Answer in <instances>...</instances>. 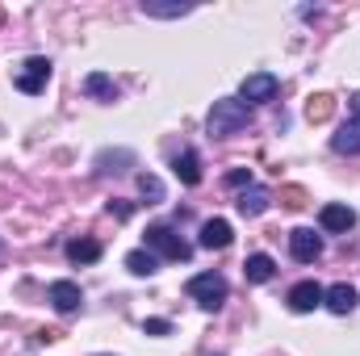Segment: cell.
<instances>
[{
	"label": "cell",
	"mask_w": 360,
	"mask_h": 356,
	"mask_svg": "<svg viewBox=\"0 0 360 356\" xmlns=\"http://www.w3.org/2000/svg\"><path fill=\"white\" fill-rule=\"evenodd\" d=\"M248 122H252V105H243L239 96L214 101V109H210V117H205V126H210L214 139H231V134H239Z\"/></svg>",
	"instance_id": "1"
},
{
	"label": "cell",
	"mask_w": 360,
	"mask_h": 356,
	"mask_svg": "<svg viewBox=\"0 0 360 356\" xmlns=\"http://www.w3.org/2000/svg\"><path fill=\"white\" fill-rule=\"evenodd\" d=\"M188 298H193L201 310H218V306L226 302V276H218V272H197V276H188Z\"/></svg>",
	"instance_id": "2"
},
{
	"label": "cell",
	"mask_w": 360,
	"mask_h": 356,
	"mask_svg": "<svg viewBox=\"0 0 360 356\" xmlns=\"http://www.w3.org/2000/svg\"><path fill=\"white\" fill-rule=\"evenodd\" d=\"M147 252H155V256H164V260H188V256H193V248L180 239L172 227H164V222L147 227Z\"/></svg>",
	"instance_id": "3"
},
{
	"label": "cell",
	"mask_w": 360,
	"mask_h": 356,
	"mask_svg": "<svg viewBox=\"0 0 360 356\" xmlns=\"http://www.w3.org/2000/svg\"><path fill=\"white\" fill-rule=\"evenodd\" d=\"M46 80H51V59H42V55H30L17 68V76H13V84L21 92H30V96H38V92L46 89Z\"/></svg>",
	"instance_id": "4"
},
{
	"label": "cell",
	"mask_w": 360,
	"mask_h": 356,
	"mask_svg": "<svg viewBox=\"0 0 360 356\" xmlns=\"http://www.w3.org/2000/svg\"><path fill=\"white\" fill-rule=\"evenodd\" d=\"M281 92V80L272 76V72H252V76H243V84H239V101L243 105H256V101H272Z\"/></svg>",
	"instance_id": "5"
},
{
	"label": "cell",
	"mask_w": 360,
	"mask_h": 356,
	"mask_svg": "<svg viewBox=\"0 0 360 356\" xmlns=\"http://www.w3.org/2000/svg\"><path fill=\"white\" fill-rule=\"evenodd\" d=\"M289 252H293V260L314 265V260L323 256V239H319L310 227H297V231H289Z\"/></svg>",
	"instance_id": "6"
},
{
	"label": "cell",
	"mask_w": 360,
	"mask_h": 356,
	"mask_svg": "<svg viewBox=\"0 0 360 356\" xmlns=\"http://www.w3.org/2000/svg\"><path fill=\"white\" fill-rule=\"evenodd\" d=\"M46 298H51V306H55L59 314H72V310H80V302H84V293H80L76 281H55V285L46 289Z\"/></svg>",
	"instance_id": "7"
},
{
	"label": "cell",
	"mask_w": 360,
	"mask_h": 356,
	"mask_svg": "<svg viewBox=\"0 0 360 356\" xmlns=\"http://www.w3.org/2000/svg\"><path fill=\"white\" fill-rule=\"evenodd\" d=\"M323 285H314V281H302V285H293L289 289V310L293 314H310L314 306H323Z\"/></svg>",
	"instance_id": "8"
},
{
	"label": "cell",
	"mask_w": 360,
	"mask_h": 356,
	"mask_svg": "<svg viewBox=\"0 0 360 356\" xmlns=\"http://www.w3.org/2000/svg\"><path fill=\"white\" fill-rule=\"evenodd\" d=\"M231 239H235V231H231L226 218L201 222V248H205V252H222V248H231Z\"/></svg>",
	"instance_id": "9"
},
{
	"label": "cell",
	"mask_w": 360,
	"mask_h": 356,
	"mask_svg": "<svg viewBox=\"0 0 360 356\" xmlns=\"http://www.w3.org/2000/svg\"><path fill=\"white\" fill-rule=\"evenodd\" d=\"M269 201H272V193L264 189V184H248V189L239 193V201H235V205H239V214H243V218H260V214L269 210Z\"/></svg>",
	"instance_id": "10"
},
{
	"label": "cell",
	"mask_w": 360,
	"mask_h": 356,
	"mask_svg": "<svg viewBox=\"0 0 360 356\" xmlns=\"http://www.w3.org/2000/svg\"><path fill=\"white\" fill-rule=\"evenodd\" d=\"M319 227H323V231H352V227H356V210H352V205H323Z\"/></svg>",
	"instance_id": "11"
},
{
	"label": "cell",
	"mask_w": 360,
	"mask_h": 356,
	"mask_svg": "<svg viewBox=\"0 0 360 356\" xmlns=\"http://www.w3.org/2000/svg\"><path fill=\"white\" fill-rule=\"evenodd\" d=\"M323 306H327L331 314H352V310H356V289L340 281V285H331V289L323 293Z\"/></svg>",
	"instance_id": "12"
},
{
	"label": "cell",
	"mask_w": 360,
	"mask_h": 356,
	"mask_svg": "<svg viewBox=\"0 0 360 356\" xmlns=\"http://www.w3.org/2000/svg\"><path fill=\"white\" fill-rule=\"evenodd\" d=\"M331 147H335L340 155H360V113H352V117L340 126V134L331 139Z\"/></svg>",
	"instance_id": "13"
},
{
	"label": "cell",
	"mask_w": 360,
	"mask_h": 356,
	"mask_svg": "<svg viewBox=\"0 0 360 356\" xmlns=\"http://www.w3.org/2000/svg\"><path fill=\"white\" fill-rule=\"evenodd\" d=\"M172 172H176L180 184H201V160H197V151H184L172 160Z\"/></svg>",
	"instance_id": "14"
},
{
	"label": "cell",
	"mask_w": 360,
	"mask_h": 356,
	"mask_svg": "<svg viewBox=\"0 0 360 356\" xmlns=\"http://www.w3.org/2000/svg\"><path fill=\"white\" fill-rule=\"evenodd\" d=\"M272 272H276V265H272V256H264V252L248 256V265H243V276H248L252 285H264V281H272Z\"/></svg>",
	"instance_id": "15"
},
{
	"label": "cell",
	"mask_w": 360,
	"mask_h": 356,
	"mask_svg": "<svg viewBox=\"0 0 360 356\" xmlns=\"http://www.w3.org/2000/svg\"><path fill=\"white\" fill-rule=\"evenodd\" d=\"M331 113H335V96H331V92H314V96L306 101V122L319 126V122H327Z\"/></svg>",
	"instance_id": "16"
},
{
	"label": "cell",
	"mask_w": 360,
	"mask_h": 356,
	"mask_svg": "<svg viewBox=\"0 0 360 356\" xmlns=\"http://www.w3.org/2000/svg\"><path fill=\"white\" fill-rule=\"evenodd\" d=\"M126 164H134L130 151H101L96 155V172L101 177H117V172H126Z\"/></svg>",
	"instance_id": "17"
},
{
	"label": "cell",
	"mask_w": 360,
	"mask_h": 356,
	"mask_svg": "<svg viewBox=\"0 0 360 356\" xmlns=\"http://www.w3.org/2000/svg\"><path fill=\"white\" fill-rule=\"evenodd\" d=\"M68 260H72V265H92V260H101V243H96V239H72V243H68Z\"/></svg>",
	"instance_id": "18"
},
{
	"label": "cell",
	"mask_w": 360,
	"mask_h": 356,
	"mask_svg": "<svg viewBox=\"0 0 360 356\" xmlns=\"http://www.w3.org/2000/svg\"><path fill=\"white\" fill-rule=\"evenodd\" d=\"M126 268H130L134 276H151V272L160 268V256H155V252H147V248H139V252H130V256H126Z\"/></svg>",
	"instance_id": "19"
},
{
	"label": "cell",
	"mask_w": 360,
	"mask_h": 356,
	"mask_svg": "<svg viewBox=\"0 0 360 356\" xmlns=\"http://www.w3.org/2000/svg\"><path fill=\"white\" fill-rule=\"evenodd\" d=\"M84 92H89V96H101V101H113V96H117V84H113L105 72H92L89 80H84Z\"/></svg>",
	"instance_id": "20"
},
{
	"label": "cell",
	"mask_w": 360,
	"mask_h": 356,
	"mask_svg": "<svg viewBox=\"0 0 360 356\" xmlns=\"http://www.w3.org/2000/svg\"><path fill=\"white\" fill-rule=\"evenodd\" d=\"M143 13L147 17H184V13H193V4H155V0H143Z\"/></svg>",
	"instance_id": "21"
},
{
	"label": "cell",
	"mask_w": 360,
	"mask_h": 356,
	"mask_svg": "<svg viewBox=\"0 0 360 356\" xmlns=\"http://www.w3.org/2000/svg\"><path fill=\"white\" fill-rule=\"evenodd\" d=\"M306 201H310V197H306L302 184H285V189H281V205H285V210H302Z\"/></svg>",
	"instance_id": "22"
},
{
	"label": "cell",
	"mask_w": 360,
	"mask_h": 356,
	"mask_svg": "<svg viewBox=\"0 0 360 356\" xmlns=\"http://www.w3.org/2000/svg\"><path fill=\"white\" fill-rule=\"evenodd\" d=\"M139 193H143V197H151L147 205L164 201V184H160V177H147V172H143V177H139Z\"/></svg>",
	"instance_id": "23"
},
{
	"label": "cell",
	"mask_w": 360,
	"mask_h": 356,
	"mask_svg": "<svg viewBox=\"0 0 360 356\" xmlns=\"http://www.w3.org/2000/svg\"><path fill=\"white\" fill-rule=\"evenodd\" d=\"M143 331H147V336H168V331H172V323H168V319H147V323H143Z\"/></svg>",
	"instance_id": "24"
},
{
	"label": "cell",
	"mask_w": 360,
	"mask_h": 356,
	"mask_svg": "<svg viewBox=\"0 0 360 356\" xmlns=\"http://www.w3.org/2000/svg\"><path fill=\"white\" fill-rule=\"evenodd\" d=\"M226 184H231V189H248V184H252V172H248V168H235V172L226 177Z\"/></svg>",
	"instance_id": "25"
},
{
	"label": "cell",
	"mask_w": 360,
	"mask_h": 356,
	"mask_svg": "<svg viewBox=\"0 0 360 356\" xmlns=\"http://www.w3.org/2000/svg\"><path fill=\"white\" fill-rule=\"evenodd\" d=\"M109 214H113V218H130L134 205H126V201H109Z\"/></svg>",
	"instance_id": "26"
},
{
	"label": "cell",
	"mask_w": 360,
	"mask_h": 356,
	"mask_svg": "<svg viewBox=\"0 0 360 356\" xmlns=\"http://www.w3.org/2000/svg\"><path fill=\"white\" fill-rule=\"evenodd\" d=\"M352 113H360V92L352 96Z\"/></svg>",
	"instance_id": "27"
}]
</instances>
